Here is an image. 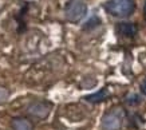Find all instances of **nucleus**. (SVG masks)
I'll return each mask as SVG.
<instances>
[{
	"mask_svg": "<svg viewBox=\"0 0 146 130\" xmlns=\"http://www.w3.org/2000/svg\"><path fill=\"white\" fill-rule=\"evenodd\" d=\"M107 14L115 18H127L134 12L135 3L133 0H109L105 4Z\"/></svg>",
	"mask_w": 146,
	"mask_h": 130,
	"instance_id": "nucleus-1",
	"label": "nucleus"
},
{
	"mask_svg": "<svg viewBox=\"0 0 146 130\" xmlns=\"http://www.w3.org/2000/svg\"><path fill=\"white\" fill-rule=\"evenodd\" d=\"M141 91L146 95V78H145V81L142 82V85H141Z\"/></svg>",
	"mask_w": 146,
	"mask_h": 130,
	"instance_id": "nucleus-9",
	"label": "nucleus"
},
{
	"mask_svg": "<svg viewBox=\"0 0 146 130\" xmlns=\"http://www.w3.org/2000/svg\"><path fill=\"white\" fill-rule=\"evenodd\" d=\"M125 118V111L122 107H114L107 111L101 122L102 130H119Z\"/></svg>",
	"mask_w": 146,
	"mask_h": 130,
	"instance_id": "nucleus-2",
	"label": "nucleus"
},
{
	"mask_svg": "<svg viewBox=\"0 0 146 130\" xmlns=\"http://www.w3.org/2000/svg\"><path fill=\"white\" fill-rule=\"evenodd\" d=\"M87 14V5L83 0H68L64 8V16L68 22L78 23Z\"/></svg>",
	"mask_w": 146,
	"mask_h": 130,
	"instance_id": "nucleus-3",
	"label": "nucleus"
},
{
	"mask_svg": "<svg viewBox=\"0 0 146 130\" xmlns=\"http://www.w3.org/2000/svg\"><path fill=\"white\" fill-rule=\"evenodd\" d=\"M143 18H145V20H146V3H145V5H143Z\"/></svg>",
	"mask_w": 146,
	"mask_h": 130,
	"instance_id": "nucleus-10",
	"label": "nucleus"
},
{
	"mask_svg": "<svg viewBox=\"0 0 146 130\" xmlns=\"http://www.w3.org/2000/svg\"><path fill=\"white\" fill-rule=\"evenodd\" d=\"M137 26L133 24V23H119L117 26V32L121 36H125V38H133L137 34Z\"/></svg>",
	"mask_w": 146,
	"mask_h": 130,
	"instance_id": "nucleus-5",
	"label": "nucleus"
},
{
	"mask_svg": "<svg viewBox=\"0 0 146 130\" xmlns=\"http://www.w3.org/2000/svg\"><path fill=\"white\" fill-rule=\"evenodd\" d=\"M109 97V93H107L106 89H102L101 91H98L95 94H91V95H87L86 97V101H89V102H93V103H97V102H102V101H105V99Z\"/></svg>",
	"mask_w": 146,
	"mask_h": 130,
	"instance_id": "nucleus-7",
	"label": "nucleus"
},
{
	"mask_svg": "<svg viewBox=\"0 0 146 130\" xmlns=\"http://www.w3.org/2000/svg\"><path fill=\"white\" fill-rule=\"evenodd\" d=\"M12 127L13 130H32V125L26 118H13Z\"/></svg>",
	"mask_w": 146,
	"mask_h": 130,
	"instance_id": "nucleus-6",
	"label": "nucleus"
},
{
	"mask_svg": "<svg viewBox=\"0 0 146 130\" xmlns=\"http://www.w3.org/2000/svg\"><path fill=\"white\" fill-rule=\"evenodd\" d=\"M27 111L28 114L36 117V118H47L51 111V105L48 102H43V101H35L31 102L27 106Z\"/></svg>",
	"mask_w": 146,
	"mask_h": 130,
	"instance_id": "nucleus-4",
	"label": "nucleus"
},
{
	"mask_svg": "<svg viewBox=\"0 0 146 130\" xmlns=\"http://www.w3.org/2000/svg\"><path fill=\"white\" fill-rule=\"evenodd\" d=\"M8 98V91L4 87H0V103L5 102V99Z\"/></svg>",
	"mask_w": 146,
	"mask_h": 130,
	"instance_id": "nucleus-8",
	"label": "nucleus"
}]
</instances>
